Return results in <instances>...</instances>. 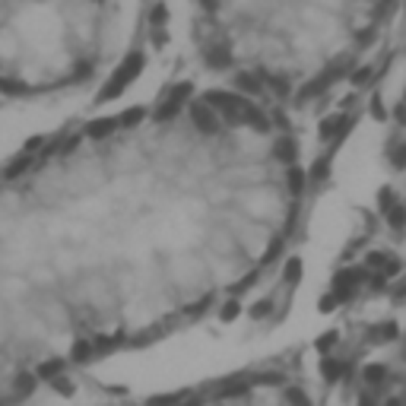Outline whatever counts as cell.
I'll use <instances>...</instances> for the list:
<instances>
[{
  "instance_id": "obj_1",
  "label": "cell",
  "mask_w": 406,
  "mask_h": 406,
  "mask_svg": "<svg viewBox=\"0 0 406 406\" xmlns=\"http://www.w3.org/2000/svg\"><path fill=\"white\" fill-rule=\"evenodd\" d=\"M232 57L273 83L321 73L371 32L384 0H213Z\"/></svg>"
},
{
  "instance_id": "obj_2",
  "label": "cell",
  "mask_w": 406,
  "mask_h": 406,
  "mask_svg": "<svg viewBox=\"0 0 406 406\" xmlns=\"http://www.w3.org/2000/svg\"><path fill=\"white\" fill-rule=\"evenodd\" d=\"M102 32V0H0V83L22 93L79 83Z\"/></svg>"
}]
</instances>
